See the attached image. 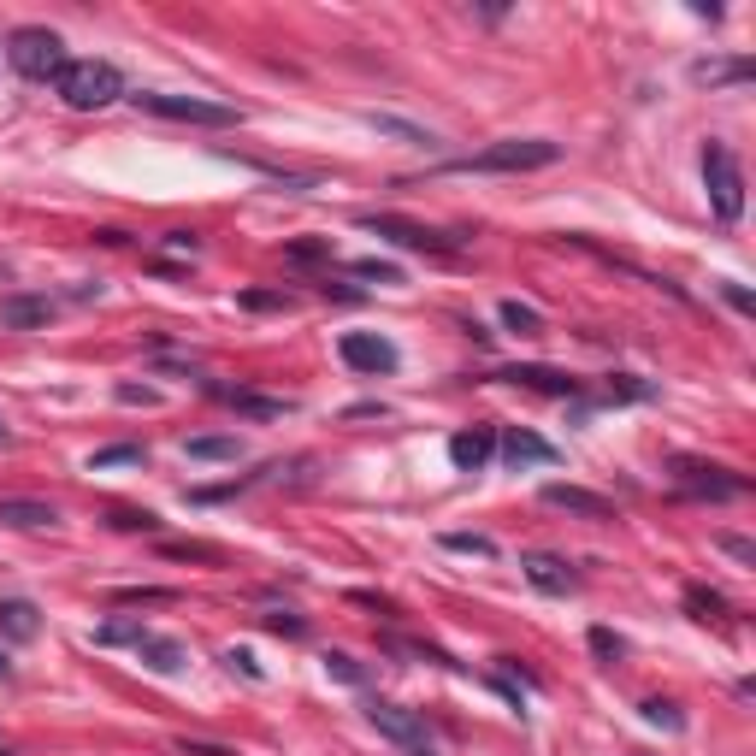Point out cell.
<instances>
[{
    "mask_svg": "<svg viewBox=\"0 0 756 756\" xmlns=\"http://www.w3.org/2000/svg\"><path fill=\"white\" fill-rule=\"evenodd\" d=\"M361 231H373L396 249H414V254H455L467 237H449V231H432L420 219H402V213H361Z\"/></svg>",
    "mask_w": 756,
    "mask_h": 756,
    "instance_id": "cell-5",
    "label": "cell"
},
{
    "mask_svg": "<svg viewBox=\"0 0 756 756\" xmlns=\"http://www.w3.org/2000/svg\"><path fill=\"white\" fill-rule=\"evenodd\" d=\"M136 656H142L154 674H184V644H178V638H154V632H148V638L136 644Z\"/></svg>",
    "mask_w": 756,
    "mask_h": 756,
    "instance_id": "cell-19",
    "label": "cell"
},
{
    "mask_svg": "<svg viewBox=\"0 0 756 756\" xmlns=\"http://www.w3.org/2000/svg\"><path fill=\"white\" fill-rule=\"evenodd\" d=\"M656 396V384L650 378H632V373H615L603 384V402H650Z\"/></svg>",
    "mask_w": 756,
    "mask_h": 756,
    "instance_id": "cell-24",
    "label": "cell"
},
{
    "mask_svg": "<svg viewBox=\"0 0 756 756\" xmlns=\"http://www.w3.org/2000/svg\"><path fill=\"white\" fill-rule=\"evenodd\" d=\"M0 443H6V426H0Z\"/></svg>",
    "mask_w": 756,
    "mask_h": 756,
    "instance_id": "cell-47",
    "label": "cell"
},
{
    "mask_svg": "<svg viewBox=\"0 0 756 756\" xmlns=\"http://www.w3.org/2000/svg\"><path fill=\"white\" fill-rule=\"evenodd\" d=\"M367 721H373L384 739H396L402 751L426 745V721H420V709H408V703H384V697H373V703H367Z\"/></svg>",
    "mask_w": 756,
    "mask_h": 756,
    "instance_id": "cell-9",
    "label": "cell"
},
{
    "mask_svg": "<svg viewBox=\"0 0 756 756\" xmlns=\"http://www.w3.org/2000/svg\"><path fill=\"white\" fill-rule=\"evenodd\" d=\"M160 556H178V562H213L207 544H160Z\"/></svg>",
    "mask_w": 756,
    "mask_h": 756,
    "instance_id": "cell-37",
    "label": "cell"
},
{
    "mask_svg": "<svg viewBox=\"0 0 756 756\" xmlns=\"http://www.w3.org/2000/svg\"><path fill=\"white\" fill-rule=\"evenodd\" d=\"M497 455H503L508 467H550L556 461V443L526 432V426H508V432H497Z\"/></svg>",
    "mask_w": 756,
    "mask_h": 756,
    "instance_id": "cell-11",
    "label": "cell"
},
{
    "mask_svg": "<svg viewBox=\"0 0 756 756\" xmlns=\"http://www.w3.org/2000/svg\"><path fill=\"white\" fill-rule=\"evenodd\" d=\"M0 756H6V751H0Z\"/></svg>",
    "mask_w": 756,
    "mask_h": 756,
    "instance_id": "cell-48",
    "label": "cell"
},
{
    "mask_svg": "<svg viewBox=\"0 0 756 756\" xmlns=\"http://www.w3.org/2000/svg\"><path fill=\"white\" fill-rule=\"evenodd\" d=\"M408 756H432V745H414V751H408Z\"/></svg>",
    "mask_w": 756,
    "mask_h": 756,
    "instance_id": "cell-45",
    "label": "cell"
},
{
    "mask_svg": "<svg viewBox=\"0 0 756 756\" xmlns=\"http://www.w3.org/2000/svg\"><path fill=\"white\" fill-rule=\"evenodd\" d=\"M367 125H373V130H384V136H396V142H408V148H438V136H432V130H420V125H402V119H390V113H373Z\"/></svg>",
    "mask_w": 756,
    "mask_h": 756,
    "instance_id": "cell-23",
    "label": "cell"
},
{
    "mask_svg": "<svg viewBox=\"0 0 756 756\" xmlns=\"http://www.w3.org/2000/svg\"><path fill=\"white\" fill-rule=\"evenodd\" d=\"M591 650H597L603 662H615V656H621V638H615L609 627H591Z\"/></svg>",
    "mask_w": 756,
    "mask_h": 756,
    "instance_id": "cell-38",
    "label": "cell"
},
{
    "mask_svg": "<svg viewBox=\"0 0 756 756\" xmlns=\"http://www.w3.org/2000/svg\"><path fill=\"white\" fill-rule=\"evenodd\" d=\"M148 627H136V621H107V627H95V644L101 650H113V644H142Z\"/></svg>",
    "mask_w": 756,
    "mask_h": 756,
    "instance_id": "cell-28",
    "label": "cell"
},
{
    "mask_svg": "<svg viewBox=\"0 0 756 756\" xmlns=\"http://www.w3.org/2000/svg\"><path fill=\"white\" fill-rule=\"evenodd\" d=\"M166 249H172V254H195L201 243H195V231H172V237H166Z\"/></svg>",
    "mask_w": 756,
    "mask_h": 756,
    "instance_id": "cell-41",
    "label": "cell"
},
{
    "mask_svg": "<svg viewBox=\"0 0 756 756\" xmlns=\"http://www.w3.org/2000/svg\"><path fill=\"white\" fill-rule=\"evenodd\" d=\"M503 325L508 331H520V337H538V331H544L538 308H526V302H503Z\"/></svg>",
    "mask_w": 756,
    "mask_h": 756,
    "instance_id": "cell-29",
    "label": "cell"
},
{
    "mask_svg": "<svg viewBox=\"0 0 756 756\" xmlns=\"http://www.w3.org/2000/svg\"><path fill=\"white\" fill-rule=\"evenodd\" d=\"M237 302H243L249 314H272V308H290V296H284V290H243Z\"/></svg>",
    "mask_w": 756,
    "mask_h": 756,
    "instance_id": "cell-32",
    "label": "cell"
},
{
    "mask_svg": "<svg viewBox=\"0 0 756 756\" xmlns=\"http://www.w3.org/2000/svg\"><path fill=\"white\" fill-rule=\"evenodd\" d=\"M6 60H12L18 77H30V83H54L65 71V42L48 24H24V30L6 36Z\"/></svg>",
    "mask_w": 756,
    "mask_h": 756,
    "instance_id": "cell-3",
    "label": "cell"
},
{
    "mask_svg": "<svg viewBox=\"0 0 756 756\" xmlns=\"http://www.w3.org/2000/svg\"><path fill=\"white\" fill-rule=\"evenodd\" d=\"M142 113H154V119H178V125H237L243 113L237 107H225V101H201V95H160V89H142V95H130Z\"/></svg>",
    "mask_w": 756,
    "mask_h": 756,
    "instance_id": "cell-6",
    "label": "cell"
},
{
    "mask_svg": "<svg viewBox=\"0 0 756 756\" xmlns=\"http://www.w3.org/2000/svg\"><path fill=\"white\" fill-rule=\"evenodd\" d=\"M36 632H42V609H36L30 597H0V638L30 644Z\"/></svg>",
    "mask_w": 756,
    "mask_h": 756,
    "instance_id": "cell-15",
    "label": "cell"
},
{
    "mask_svg": "<svg viewBox=\"0 0 756 756\" xmlns=\"http://www.w3.org/2000/svg\"><path fill=\"white\" fill-rule=\"evenodd\" d=\"M556 160H562L556 142H544V136H508V142H491V148H479L467 160H449V172H544Z\"/></svg>",
    "mask_w": 756,
    "mask_h": 756,
    "instance_id": "cell-2",
    "label": "cell"
},
{
    "mask_svg": "<svg viewBox=\"0 0 756 756\" xmlns=\"http://www.w3.org/2000/svg\"><path fill=\"white\" fill-rule=\"evenodd\" d=\"M443 550H461V556H497V544L485 532H443Z\"/></svg>",
    "mask_w": 756,
    "mask_h": 756,
    "instance_id": "cell-30",
    "label": "cell"
},
{
    "mask_svg": "<svg viewBox=\"0 0 756 756\" xmlns=\"http://www.w3.org/2000/svg\"><path fill=\"white\" fill-rule=\"evenodd\" d=\"M113 526H119V532H154L160 520H154V514H136V508H113Z\"/></svg>",
    "mask_w": 756,
    "mask_h": 756,
    "instance_id": "cell-36",
    "label": "cell"
},
{
    "mask_svg": "<svg viewBox=\"0 0 756 756\" xmlns=\"http://www.w3.org/2000/svg\"><path fill=\"white\" fill-rule=\"evenodd\" d=\"M520 573L544 591V597H567L573 591V567L562 556H550V550H532V556H520Z\"/></svg>",
    "mask_w": 756,
    "mask_h": 756,
    "instance_id": "cell-13",
    "label": "cell"
},
{
    "mask_svg": "<svg viewBox=\"0 0 756 756\" xmlns=\"http://www.w3.org/2000/svg\"><path fill=\"white\" fill-rule=\"evenodd\" d=\"M491 455H497V432H491V426H473V432H455V438H449V461H455L461 473H479Z\"/></svg>",
    "mask_w": 756,
    "mask_h": 756,
    "instance_id": "cell-14",
    "label": "cell"
},
{
    "mask_svg": "<svg viewBox=\"0 0 756 756\" xmlns=\"http://www.w3.org/2000/svg\"><path fill=\"white\" fill-rule=\"evenodd\" d=\"M266 632H278V638H308V621L302 615H260Z\"/></svg>",
    "mask_w": 756,
    "mask_h": 756,
    "instance_id": "cell-35",
    "label": "cell"
},
{
    "mask_svg": "<svg viewBox=\"0 0 756 756\" xmlns=\"http://www.w3.org/2000/svg\"><path fill=\"white\" fill-rule=\"evenodd\" d=\"M213 396L219 402H231L237 414H249V420H284L290 414V402L284 396H254V390H231V384H213Z\"/></svg>",
    "mask_w": 756,
    "mask_h": 756,
    "instance_id": "cell-17",
    "label": "cell"
},
{
    "mask_svg": "<svg viewBox=\"0 0 756 756\" xmlns=\"http://www.w3.org/2000/svg\"><path fill=\"white\" fill-rule=\"evenodd\" d=\"M544 497V508H562V514H579V520H615V503L609 497H597V491H585V485H544L538 491Z\"/></svg>",
    "mask_w": 756,
    "mask_h": 756,
    "instance_id": "cell-10",
    "label": "cell"
},
{
    "mask_svg": "<svg viewBox=\"0 0 756 756\" xmlns=\"http://www.w3.org/2000/svg\"><path fill=\"white\" fill-rule=\"evenodd\" d=\"M644 721H650V727H662V733H680V727H686L680 703H668V697H650V703H644Z\"/></svg>",
    "mask_w": 756,
    "mask_h": 756,
    "instance_id": "cell-27",
    "label": "cell"
},
{
    "mask_svg": "<svg viewBox=\"0 0 756 756\" xmlns=\"http://www.w3.org/2000/svg\"><path fill=\"white\" fill-rule=\"evenodd\" d=\"M325 674L331 680H343V686H361L367 674H361V662L355 656H343V650H325Z\"/></svg>",
    "mask_w": 756,
    "mask_h": 756,
    "instance_id": "cell-31",
    "label": "cell"
},
{
    "mask_svg": "<svg viewBox=\"0 0 756 756\" xmlns=\"http://www.w3.org/2000/svg\"><path fill=\"white\" fill-rule=\"evenodd\" d=\"M0 674H6V650H0Z\"/></svg>",
    "mask_w": 756,
    "mask_h": 756,
    "instance_id": "cell-46",
    "label": "cell"
},
{
    "mask_svg": "<svg viewBox=\"0 0 756 756\" xmlns=\"http://www.w3.org/2000/svg\"><path fill=\"white\" fill-rule=\"evenodd\" d=\"M503 384H520V390H538V396H579V378L556 373V367H532V361H520V367H503Z\"/></svg>",
    "mask_w": 756,
    "mask_h": 756,
    "instance_id": "cell-12",
    "label": "cell"
},
{
    "mask_svg": "<svg viewBox=\"0 0 756 756\" xmlns=\"http://www.w3.org/2000/svg\"><path fill=\"white\" fill-rule=\"evenodd\" d=\"M721 550H727L733 562H756V544H751V538H721Z\"/></svg>",
    "mask_w": 756,
    "mask_h": 756,
    "instance_id": "cell-40",
    "label": "cell"
},
{
    "mask_svg": "<svg viewBox=\"0 0 756 756\" xmlns=\"http://www.w3.org/2000/svg\"><path fill=\"white\" fill-rule=\"evenodd\" d=\"M674 473H680V485L692 491V497H745L751 491V479H739L733 467H715V461H692V455H680L674 461Z\"/></svg>",
    "mask_w": 756,
    "mask_h": 756,
    "instance_id": "cell-7",
    "label": "cell"
},
{
    "mask_svg": "<svg viewBox=\"0 0 756 756\" xmlns=\"http://www.w3.org/2000/svg\"><path fill=\"white\" fill-rule=\"evenodd\" d=\"M54 319V302L48 296H0V325L6 331H36Z\"/></svg>",
    "mask_w": 756,
    "mask_h": 756,
    "instance_id": "cell-16",
    "label": "cell"
},
{
    "mask_svg": "<svg viewBox=\"0 0 756 756\" xmlns=\"http://www.w3.org/2000/svg\"><path fill=\"white\" fill-rule=\"evenodd\" d=\"M751 71H756L751 60H703V65H692V77L697 83H709V89H721V83H751Z\"/></svg>",
    "mask_w": 756,
    "mask_h": 756,
    "instance_id": "cell-21",
    "label": "cell"
},
{
    "mask_svg": "<svg viewBox=\"0 0 756 756\" xmlns=\"http://www.w3.org/2000/svg\"><path fill=\"white\" fill-rule=\"evenodd\" d=\"M349 272H355V278H367V284H402V266H396V260H378V254L355 260Z\"/></svg>",
    "mask_w": 756,
    "mask_h": 756,
    "instance_id": "cell-26",
    "label": "cell"
},
{
    "mask_svg": "<svg viewBox=\"0 0 756 756\" xmlns=\"http://www.w3.org/2000/svg\"><path fill=\"white\" fill-rule=\"evenodd\" d=\"M60 514L48 503H36V497H0V526H24V532H36V526H54Z\"/></svg>",
    "mask_w": 756,
    "mask_h": 756,
    "instance_id": "cell-18",
    "label": "cell"
},
{
    "mask_svg": "<svg viewBox=\"0 0 756 756\" xmlns=\"http://www.w3.org/2000/svg\"><path fill=\"white\" fill-rule=\"evenodd\" d=\"M184 756H237V751H225V745H201V739H184Z\"/></svg>",
    "mask_w": 756,
    "mask_h": 756,
    "instance_id": "cell-43",
    "label": "cell"
},
{
    "mask_svg": "<svg viewBox=\"0 0 756 756\" xmlns=\"http://www.w3.org/2000/svg\"><path fill=\"white\" fill-rule=\"evenodd\" d=\"M703 184H709L715 219L721 225H739V213H745V172H739V160H733L727 142H709L703 148Z\"/></svg>",
    "mask_w": 756,
    "mask_h": 756,
    "instance_id": "cell-4",
    "label": "cell"
},
{
    "mask_svg": "<svg viewBox=\"0 0 756 756\" xmlns=\"http://www.w3.org/2000/svg\"><path fill=\"white\" fill-rule=\"evenodd\" d=\"M721 296H727V302H733L739 314H751V308H756V302H751V290H745V284H733V278H721Z\"/></svg>",
    "mask_w": 756,
    "mask_h": 756,
    "instance_id": "cell-39",
    "label": "cell"
},
{
    "mask_svg": "<svg viewBox=\"0 0 756 756\" xmlns=\"http://www.w3.org/2000/svg\"><path fill=\"white\" fill-rule=\"evenodd\" d=\"M178 591H166V585H130V591H113V603H172Z\"/></svg>",
    "mask_w": 756,
    "mask_h": 756,
    "instance_id": "cell-33",
    "label": "cell"
},
{
    "mask_svg": "<svg viewBox=\"0 0 756 756\" xmlns=\"http://www.w3.org/2000/svg\"><path fill=\"white\" fill-rule=\"evenodd\" d=\"M189 461H237L243 455V443L237 438H225V432H213V438H189Z\"/></svg>",
    "mask_w": 756,
    "mask_h": 756,
    "instance_id": "cell-22",
    "label": "cell"
},
{
    "mask_svg": "<svg viewBox=\"0 0 756 756\" xmlns=\"http://www.w3.org/2000/svg\"><path fill=\"white\" fill-rule=\"evenodd\" d=\"M54 89H60L65 107L101 113V107H113V101L125 95V77H119L113 60H65V71L54 77Z\"/></svg>",
    "mask_w": 756,
    "mask_h": 756,
    "instance_id": "cell-1",
    "label": "cell"
},
{
    "mask_svg": "<svg viewBox=\"0 0 756 756\" xmlns=\"http://www.w3.org/2000/svg\"><path fill=\"white\" fill-rule=\"evenodd\" d=\"M142 461V443H107V449H95L89 455V467L101 473V467H136Z\"/></svg>",
    "mask_w": 756,
    "mask_h": 756,
    "instance_id": "cell-25",
    "label": "cell"
},
{
    "mask_svg": "<svg viewBox=\"0 0 756 756\" xmlns=\"http://www.w3.org/2000/svg\"><path fill=\"white\" fill-rule=\"evenodd\" d=\"M686 609H692L697 621H715V627H727V621H733L727 597H721V591H709V585H686Z\"/></svg>",
    "mask_w": 756,
    "mask_h": 756,
    "instance_id": "cell-20",
    "label": "cell"
},
{
    "mask_svg": "<svg viewBox=\"0 0 756 756\" xmlns=\"http://www.w3.org/2000/svg\"><path fill=\"white\" fill-rule=\"evenodd\" d=\"M119 402H154V390H142V384H119Z\"/></svg>",
    "mask_w": 756,
    "mask_h": 756,
    "instance_id": "cell-44",
    "label": "cell"
},
{
    "mask_svg": "<svg viewBox=\"0 0 756 756\" xmlns=\"http://www.w3.org/2000/svg\"><path fill=\"white\" fill-rule=\"evenodd\" d=\"M337 355L355 367V373H396V343L390 337H378V331H343V343H337Z\"/></svg>",
    "mask_w": 756,
    "mask_h": 756,
    "instance_id": "cell-8",
    "label": "cell"
},
{
    "mask_svg": "<svg viewBox=\"0 0 756 756\" xmlns=\"http://www.w3.org/2000/svg\"><path fill=\"white\" fill-rule=\"evenodd\" d=\"M225 662H231V668H243V674H249V680H260V662H254L249 650H231V656H225Z\"/></svg>",
    "mask_w": 756,
    "mask_h": 756,
    "instance_id": "cell-42",
    "label": "cell"
},
{
    "mask_svg": "<svg viewBox=\"0 0 756 756\" xmlns=\"http://www.w3.org/2000/svg\"><path fill=\"white\" fill-rule=\"evenodd\" d=\"M284 260H296V266H319V260H331V243H290Z\"/></svg>",
    "mask_w": 756,
    "mask_h": 756,
    "instance_id": "cell-34",
    "label": "cell"
}]
</instances>
